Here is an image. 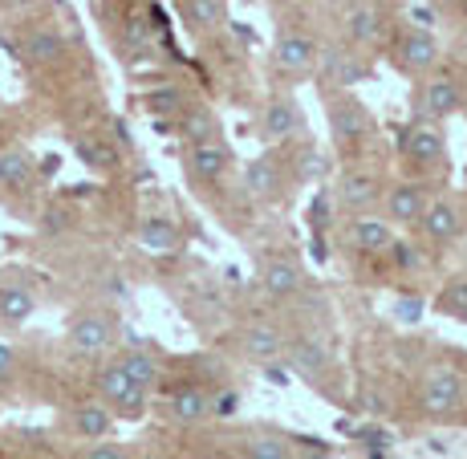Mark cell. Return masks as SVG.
Here are the masks:
<instances>
[{
	"label": "cell",
	"instance_id": "cell-1",
	"mask_svg": "<svg viewBox=\"0 0 467 459\" xmlns=\"http://www.w3.org/2000/svg\"><path fill=\"white\" fill-rule=\"evenodd\" d=\"M419 402H423L427 415L447 419L463 407V378L455 370H431L423 391H419Z\"/></svg>",
	"mask_w": 467,
	"mask_h": 459
},
{
	"label": "cell",
	"instance_id": "cell-2",
	"mask_svg": "<svg viewBox=\"0 0 467 459\" xmlns=\"http://www.w3.org/2000/svg\"><path fill=\"white\" fill-rule=\"evenodd\" d=\"M399 151L410 159V163L435 167V163H443V155H447V139H443V130H439V126L415 122V126H407V130H402Z\"/></svg>",
	"mask_w": 467,
	"mask_h": 459
},
{
	"label": "cell",
	"instance_id": "cell-3",
	"mask_svg": "<svg viewBox=\"0 0 467 459\" xmlns=\"http://www.w3.org/2000/svg\"><path fill=\"white\" fill-rule=\"evenodd\" d=\"M329 126H334V139L341 147H358V142L370 134V114L362 110V102L349 94H341L329 102Z\"/></svg>",
	"mask_w": 467,
	"mask_h": 459
},
{
	"label": "cell",
	"instance_id": "cell-4",
	"mask_svg": "<svg viewBox=\"0 0 467 459\" xmlns=\"http://www.w3.org/2000/svg\"><path fill=\"white\" fill-rule=\"evenodd\" d=\"M98 394L106 399V407H114L119 415H127V419L142 415V399H147V391H139V386H134L119 366H106V370L98 374Z\"/></svg>",
	"mask_w": 467,
	"mask_h": 459
},
{
	"label": "cell",
	"instance_id": "cell-5",
	"mask_svg": "<svg viewBox=\"0 0 467 459\" xmlns=\"http://www.w3.org/2000/svg\"><path fill=\"white\" fill-rule=\"evenodd\" d=\"M317 61V45H313L309 33L293 29V33H281L276 37V66L285 69L289 78H305Z\"/></svg>",
	"mask_w": 467,
	"mask_h": 459
},
{
	"label": "cell",
	"instance_id": "cell-6",
	"mask_svg": "<svg viewBox=\"0 0 467 459\" xmlns=\"http://www.w3.org/2000/svg\"><path fill=\"white\" fill-rule=\"evenodd\" d=\"M260 134H265L268 142H289L301 134V110L293 98H273V102L265 106V114H260Z\"/></svg>",
	"mask_w": 467,
	"mask_h": 459
},
{
	"label": "cell",
	"instance_id": "cell-7",
	"mask_svg": "<svg viewBox=\"0 0 467 459\" xmlns=\"http://www.w3.org/2000/svg\"><path fill=\"white\" fill-rule=\"evenodd\" d=\"M423 114L427 119H451L455 110L463 106V89L460 82H455L451 74H435V78H427V86H423Z\"/></svg>",
	"mask_w": 467,
	"mask_h": 459
},
{
	"label": "cell",
	"instance_id": "cell-8",
	"mask_svg": "<svg viewBox=\"0 0 467 459\" xmlns=\"http://www.w3.org/2000/svg\"><path fill=\"white\" fill-rule=\"evenodd\" d=\"M439 57V45H435V33L431 29H410L402 33V45H399V66L402 74H427Z\"/></svg>",
	"mask_w": 467,
	"mask_h": 459
},
{
	"label": "cell",
	"instance_id": "cell-9",
	"mask_svg": "<svg viewBox=\"0 0 467 459\" xmlns=\"http://www.w3.org/2000/svg\"><path fill=\"white\" fill-rule=\"evenodd\" d=\"M114 338V321L106 313H82V318L69 326V346L82 349V354H98L106 349Z\"/></svg>",
	"mask_w": 467,
	"mask_h": 459
},
{
	"label": "cell",
	"instance_id": "cell-10",
	"mask_svg": "<svg viewBox=\"0 0 467 459\" xmlns=\"http://www.w3.org/2000/svg\"><path fill=\"white\" fill-rule=\"evenodd\" d=\"M349 240H354V248L370 252V256H382V252H390V245L399 236H394V228L379 215H358L354 224H349Z\"/></svg>",
	"mask_w": 467,
	"mask_h": 459
},
{
	"label": "cell",
	"instance_id": "cell-11",
	"mask_svg": "<svg viewBox=\"0 0 467 459\" xmlns=\"http://www.w3.org/2000/svg\"><path fill=\"white\" fill-rule=\"evenodd\" d=\"M260 289H265V297H273V301H289V297L301 293V268L285 256L268 260L265 273H260Z\"/></svg>",
	"mask_w": 467,
	"mask_h": 459
},
{
	"label": "cell",
	"instance_id": "cell-12",
	"mask_svg": "<svg viewBox=\"0 0 467 459\" xmlns=\"http://www.w3.org/2000/svg\"><path fill=\"white\" fill-rule=\"evenodd\" d=\"M427 192L419 183H399L390 187V195H386V212H390L394 224H419L427 212Z\"/></svg>",
	"mask_w": 467,
	"mask_h": 459
},
{
	"label": "cell",
	"instance_id": "cell-13",
	"mask_svg": "<svg viewBox=\"0 0 467 459\" xmlns=\"http://www.w3.org/2000/svg\"><path fill=\"white\" fill-rule=\"evenodd\" d=\"M187 167H192L195 179L212 183V179H220L223 171H228V147H223L220 139H212V142H192V151H187Z\"/></svg>",
	"mask_w": 467,
	"mask_h": 459
},
{
	"label": "cell",
	"instance_id": "cell-14",
	"mask_svg": "<svg viewBox=\"0 0 467 459\" xmlns=\"http://www.w3.org/2000/svg\"><path fill=\"white\" fill-rule=\"evenodd\" d=\"M346 37L354 45H374L382 37V8L374 0H362V5L349 8L346 16Z\"/></svg>",
	"mask_w": 467,
	"mask_h": 459
},
{
	"label": "cell",
	"instance_id": "cell-15",
	"mask_svg": "<svg viewBox=\"0 0 467 459\" xmlns=\"http://www.w3.org/2000/svg\"><path fill=\"white\" fill-rule=\"evenodd\" d=\"M419 228L427 232V240H435V245H447V240L460 236V212H455V203L435 200V203H427Z\"/></svg>",
	"mask_w": 467,
	"mask_h": 459
},
{
	"label": "cell",
	"instance_id": "cell-16",
	"mask_svg": "<svg viewBox=\"0 0 467 459\" xmlns=\"http://www.w3.org/2000/svg\"><path fill=\"white\" fill-rule=\"evenodd\" d=\"M244 192L265 203H273L276 195H281V171H276L273 159H253V163L244 167Z\"/></svg>",
	"mask_w": 467,
	"mask_h": 459
},
{
	"label": "cell",
	"instance_id": "cell-17",
	"mask_svg": "<svg viewBox=\"0 0 467 459\" xmlns=\"http://www.w3.org/2000/svg\"><path fill=\"white\" fill-rule=\"evenodd\" d=\"M374 200H379V179L370 171H346L341 175L337 203H346V208H370Z\"/></svg>",
	"mask_w": 467,
	"mask_h": 459
},
{
	"label": "cell",
	"instance_id": "cell-18",
	"mask_svg": "<svg viewBox=\"0 0 467 459\" xmlns=\"http://www.w3.org/2000/svg\"><path fill=\"white\" fill-rule=\"evenodd\" d=\"M321 74L329 78V82H337V86H358L366 78V66L358 57H349L341 45H334V49H326L321 53Z\"/></svg>",
	"mask_w": 467,
	"mask_h": 459
},
{
	"label": "cell",
	"instance_id": "cell-19",
	"mask_svg": "<svg viewBox=\"0 0 467 459\" xmlns=\"http://www.w3.org/2000/svg\"><path fill=\"white\" fill-rule=\"evenodd\" d=\"M208 411H212V399H208V391H200V386H179L167 402V415L175 422H200Z\"/></svg>",
	"mask_w": 467,
	"mask_h": 459
},
{
	"label": "cell",
	"instance_id": "cell-20",
	"mask_svg": "<svg viewBox=\"0 0 467 459\" xmlns=\"http://www.w3.org/2000/svg\"><path fill=\"white\" fill-rule=\"evenodd\" d=\"M61 53H66V37L57 29H33L25 37V57L33 66H53V61H61Z\"/></svg>",
	"mask_w": 467,
	"mask_h": 459
},
{
	"label": "cell",
	"instance_id": "cell-21",
	"mask_svg": "<svg viewBox=\"0 0 467 459\" xmlns=\"http://www.w3.org/2000/svg\"><path fill=\"white\" fill-rule=\"evenodd\" d=\"M69 427L82 439H106L114 427V415L106 407H98V402H86V407H78L74 415H69Z\"/></svg>",
	"mask_w": 467,
	"mask_h": 459
},
{
	"label": "cell",
	"instance_id": "cell-22",
	"mask_svg": "<svg viewBox=\"0 0 467 459\" xmlns=\"http://www.w3.org/2000/svg\"><path fill=\"white\" fill-rule=\"evenodd\" d=\"M33 309H37V297L29 289H21V285H5V289H0V321L21 326V321L33 318Z\"/></svg>",
	"mask_w": 467,
	"mask_h": 459
},
{
	"label": "cell",
	"instance_id": "cell-23",
	"mask_svg": "<svg viewBox=\"0 0 467 459\" xmlns=\"http://www.w3.org/2000/svg\"><path fill=\"white\" fill-rule=\"evenodd\" d=\"M289 362H293V370L317 378V374H326V366H329V349L321 346V341L301 338V341H293L289 346Z\"/></svg>",
	"mask_w": 467,
	"mask_h": 459
},
{
	"label": "cell",
	"instance_id": "cell-24",
	"mask_svg": "<svg viewBox=\"0 0 467 459\" xmlns=\"http://www.w3.org/2000/svg\"><path fill=\"white\" fill-rule=\"evenodd\" d=\"M114 366H119V370L127 374L139 391H150V386L159 382V362L147 354V349H130V354H122Z\"/></svg>",
	"mask_w": 467,
	"mask_h": 459
},
{
	"label": "cell",
	"instance_id": "cell-25",
	"mask_svg": "<svg viewBox=\"0 0 467 459\" xmlns=\"http://www.w3.org/2000/svg\"><path fill=\"white\" fill-rule=\"evenodd\" d=\"M244 354L256 358V362H268V358L281 354V329L268 326V321H256L244 334Z\"/></svg>",
	"mask_w": 467,
	"mask_h": 459
},
{
	"label": "cell",
	"instance_id": "cell-26",
	"mask_svg": "<svg viewBox=\"0 0 467 459\" xmlns=\"http://www.w3.org/2000/svg\"><path fill=\"white\" fill-rule=\"evenodd\" d=\"M139 245L147 252H171L179 245V232L171 220H163V215H150V220L139 224Z\"/></svg>",
	"mask_w": 467,
	"mask_h": 459
},
{
	"label": "cell",
	"instance_id": "cell-27",
	"mask_svg": "<svg viewBox=\"0 0 467 459\" xmlns=\"http://www.w3.org/2000/svg\"><path fill=\"white\" fill-rule=\"evenodd\" d=\"M74 151H78V159L94 171H110L119 163V151H114L106 139H98V134H82V139L74 142Z\"/></svg>",
	"mask_w": 467,
	"mask_h": 459
},
{
	"label": "cell",
	"instance_id": "cell-28",
	"mask_svg": "<svg viewBox=\"0 0 467 459\" xmlns=\"http://www.w3.org/2000/svg\"><path fill=\"white\" fill-rule=\"evenodd\" d=\"M179 134H183L187 142H212L215 139V119L203 106H192V110L179 114Z\"/></svg>",
	"mask_w": 467,
	"mask_h": 459
},
{
	"label": "cell",
	"instance_id": "cell-29",
	"mask_svg": "<svg viewBox=\"0 0 467 459\" xmlns=\"http://www.w3.org/2000/svg\"><path fill=\"white\" fill-rule=\"evenodd\" d=\"M183 8L195 29H220V25L228 21V5H223V0H187Z\"/></svg>",
	"mask_w": 467,
	"mask_h": 459
},
{
	"label": "cell",
	"instance_id": "cell-30",
	"mask_svg": "<svg viewBox=\"0 0 467 459\" xmlns=\"http://www.w3.org/2000/svg\"><path fill=\"white\" fill-rule=\"evenodd\" d=\"M0 179H5V187H13V192H25V187L33 183L29 155H21V151H8V155H0Z\"/></svg>",
	"mask_w": 467,
	"mask_h": 459
},
{
	"label": "cell",
	"instance_id": "cell-31",
	"mask_svg": "<svg viewBox=\"0 0 467 459\" xmlns=\"http://www.w3.org/2000/svg\"><path fill=\"white\" fill-rule=\"evenodd\" d=\"M187 106H183V89H175V86H159V89H150L147 94V114L150 119H171V114H183Z\"/></svg>",
	"mask_w": 467,
	"mask_h": 459
},
{
	"label": "cell",
	"instance_id": "cell-32",
	"mask_svg": "<svg viewBox=\"0 0 467 459\" xmlns=\"http://www.w3.org/2000/svg\"><path fill=\"white\" fill-rule=\"evenodd\" d=\"M329 171V159L321 155L317 147H301L297 155H293V175H297V183H313V179H326Z\"/></svg>",
	"mask_w": 467,
	"mask_h": 459
},
{
	"label": "cell",
	"instance_id": "cell-33",
	"mask_svg": "<svg viewBox=\"0 0 467 459\" xmlns=\"http://www.w3.org/2000/svg\"><path fill=\"white\" fill-rule=\"evenodd\" d=\"M244 459H289V443L276 435H256L244 443Z\"/></svg>",
	"mask_w": 467,
	"mask_h": 459
},
{
	"label": "cell",
	"instance_id": "cell-34",
	"mask_svg": "<svg viewBox=\"0 0 467 459\" xmlns=\"http://www.w3.org/2000/svg\"><path fill=\"white\" fill-rule=\"evenodd\" d=\"M439 309H443V313H455V318H467V276L451 281L443 293H439Z\"/></svg>",
	"mask_w": 467,
	"mask_h": 459
},
{
	"label": "cell",
	"instance_id": "cell-35",
	"mask_svg": "<svg viewBox=\"0 0 467 459\" xmlns=\"http://www.w3.org/2000/svg\"><path fill=\"white\" fill-rule=\"evenodd\" d=\"M329 220H334V200H329V195H313V203H309V228L313 232H326Z\"/></svg>",
	"mask_w": 467,
	"mask_h": 459
},
{
	"label": "cell",
	"instance_id": "cell-36",
	"mask_svg": "<svg viewBox=\"0 0 467 459\" xmlns=\"http://www.w3.org/2000/svg\"><path fill=\"white\" fill-rule=\"evenodd\" d=\"M41 232H45V236H61V232H69V212L49 208L41 215Z\"/></svg>",
	"mask_w": 467,
	"mask_h": 459
},
{
	"label": "cell",
	"instance_id": "cell-37",
	"mask_svg": "<svg viewBox=\"0 0 467 459\" xmlns=\"http://www.w3.org/2000/svg\"><path fill=\"white\" fill-rule=\"evenodd\" d=\"M127 45H130V49H147V45H150V25L139 21V16L127 21Z\"/></svg>",
	"mask_w": 467,
	"mask_h": 459
},
{
	"label": "cell",
	"instance_id": "cell-38",
	"mask_svg": "<svg viewBox=\"0 0 467 459\" xmlns=\"http://www.w3.org/2000/svg\"><path fill=\"white\" fill-rule=\"evenodd\" d=\"M16 374V349L8 341H0V386H8Z\"/></svg>",
	"mask_w": 467,
	"mask_h": 459
},
{
	"label": "cell",
	"instance_id": "cell-39",
	"mask_svg": "<svg viewBox=\"0 0 467 459\" xmlns=\"http://www.w3.org/2000/svg\"><path fill=\"white\" fill-rule=\"evenodd\" d=\"M82 459H130V452L119 447V443H98V447H89Z\"/></svg>",
	"mask_w": 467,
	"mask_h": 459
},
{
	"label": "cell",
	"instance_id": "cell-40",
	"mask_svg": "<svg viewBox=\"0 0 467 459\" xmlns=\"http://www.w3.org/2000/svg\"><path fill=\"white\" fill-rule=\"evenodd\" d=\"M390 252H394V260H399V268H415L419 265V252L410 245H402V240H394Z\"/></svg>",
	"mask_w": 467,
	"mask_h": 459
},
{
	"label": "cell",
	"instance_id": "cell-41",
	"mask_svg": "<svg viewBox=\"0 0 467 459\" xmlns=\"http://www.w3.org/2000/svg\"><path fill=\"white\" fill-rule=\"evenodd\" d=\"M215 411H220V415H232V411H236V394H232V391H223V399L215 402Z\"/></svg>",
	"mask_w": 467,
	"mask_h": 459
},
{
	"label": "cell",
	"instance_id": "cell-42",
	"mask_svg": "<svg viewBox=\"0 0 467 459\" xmlns=\"http://www.w3.org/2000/svg\"><path fill=\"white\" fill-rule=\"evenodd\" d=\"M419 313H423V305H419V301H402V305H399V318H410V321H415Z\"/></svg>",
	"mask_w": 467,
	"mask_h": 459
},
{
	"label": "cell",
	"instance_id": "cell-43",
	"mask_svg": "<svg viewBox=\"0 0 467 459\" xmlns=\"http://www.w3.org/2000/svg\"><path fill=\"white\" fill-rule=\"evenodd\" d=\"M265 378H268V382H276V386H285V382H289V370H276V366H268Z\"/></svg>",
	"mask_w": 467,
	"mask_h": 459
},
{
	"label": "cell",
	"instance_id": "cell-44",
	"mask_svg": "<svg viewBox=\"0 0 467 459\" xmlns=\"http://www.w3.org/2000/svg\"><path fill=\"white\" fill-rule=\"evenodd\" d=\"M232 33H236L240 45H253V29H244V25H232Z\"/></svg>",
	"mask_w": 467,
	"mask_h": 459
},
{
	"label": "cell",
	"instance_id": "cell-45",
	"mask_svg": "<svg viewBox=\"0 0 467 459\" xmlns=\"http://www.w3.org/2000/svg\"><path fill=\"white\" fill-rule=\"evenodd\" d=\"M114 134H119L122 147H130V134H127V122H114Z\"/></svg>",
	"mask_w": 467,
	"mask_h": 459
},
{
	"label": "cell",
	"instance_id": "cell-46",
	"mask_svg": "<svg viewBox=\"0 0 467 459\" xmlns=\"http://www.w3.org/2000/svg\"><path fill=\"white\" fill-rule=\"evenodd\" d=\"M289 459H334V455H326V452H305V455H289Z\"/></svg>",
	"mask_w": 467,
	"mask_h": 459
},
{
	"label": "cell",
	"instance_id": "cell-47",
	"mask_svg": "<svg viewBox=\"0 0 467 459\" xmlns=\"http://www.w3.org/2000/svg\"><path fill=\"white\" fill-rule=\"evenodd\" d=\"M8 5H29V0H8Z\"/></svg>",
	"mask_w": 467,
	"mask_h": 459
},
{
	"label": "cell",
	"instance_id": "cell-48",
	"mask_svg": "<svg viewBox=\"0 0 467 459\" xmlns=\"http://www.w3.org/2000/svg\"><path fill=\"white\" fill-rule=\"evenodd\" d=\"M346 5H362V0H346Z\"/></svg>",
	"mask_w": 467,
	"mask_h": 459
},
{
	"label": "cell",
	"instance_id": "cell-49",
	"mask_svg": "<svg viewBox=\"0 0 467 459\" xmlns=\"http://www.w3.org/2000/svg\"><path fill=\"white\" fill-rule=\"evenodd\" d=\"M463 57H467V37H463Z\"/></svg>",
	"mask_w": 467,
	"mask_h": 459
},
{
	"label": "cell",
	"instance_id": "cell-50",
	"mask_svg": "<svg viewBox=\"0 0 467 459\" xmlns=\"http://www.w3.org/2000/svg\"><path fill=\"white\" fill-rule=\"evenodd\" d=\"M0 187H5V179H0Z\"/></svg>",
	"mask_w": 467,
	"mask_h": 459
}]
</instances>
